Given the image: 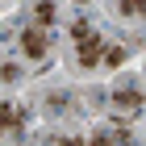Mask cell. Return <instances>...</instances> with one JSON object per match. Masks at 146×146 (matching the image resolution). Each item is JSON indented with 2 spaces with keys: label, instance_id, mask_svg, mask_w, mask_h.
Wrapping results in <instances>:
<instances>
[{
  "label": "cell",
  "instance_id": "obj_1",
  "mask_svg": "<svg viewBox=\"0 0 146 146\" xmlns=\"http://www.w3.org/2000/svg\"><path fill=\"white\" fill-rule=\"evenodd\" d=\"M71 46H75L79 71H100V67H121L125 63V50L113 46V42H104L88 21H79L75 29H71Z\"/></svg>",
  "mask_w": 146,
  "mask_h": 146
},
{
  "label": "cell",
  "instance_id": "obj_2",
  "mask_svg": "<svg viewBox=\"0 0 146 146\" xmlns=\"http://www.w3.org/2000/svg\"><path fill=\"white\" fill-rule=\"evenodd\" d=\"M109 109H113V117L134 121V117L146 113V92H142V88H117V92L109 96Z\"/></svg>",
  "mask_w": 146,
  "mask_h": 146
},
{
  "label": "cell",
  "instance_id": "obj_3",
  "mask_svg": "<svg viewBox=\"0 0 146 146\" xmlns=\"http://www.w3.org/2000/svg\"><path fill=\"white\" fill-rule=\"evenodd\" d=\"M50 42H54V34H50V25H25L21 34H17V46H21L29 58H42L46 50H50Z\"/></svg>",
  "mask_w": 146,
  "mask_h": 146
},
{
  "label": "cell",
  "instance_id": "obj_4",
  "mask_svg": "<svg viewBox=\"0 0 146 146\" xmlns=\"http://www.w3.org/2000/svg\"><path fill=\"white\" fill-rule=\"evenodd\" d=\"M21 129H25V109L13 104V100H0V142L4 138H17Z\"/></svg>",
  "mask_w": 146,
  "mask_h": 146
},
{
  "label": "cell",
  "instance_id": "obj_5",
  "mask_svg": "<svg viewBox=\"0 0 146 146\" xmlns=\"http://www.w3.org/2000/svg\"><path fill=\"white\" fill-rule=\"evenodd\" d=\"M88 146H138V142H134V134H129L125 125H104V129L92 134Z\"/></svg>",
  "mask_w": 146,
  "mask_h": 146
},
{
  "label": "cell",
  "instance_id": "obj_6",
  "mask_svg": "<svg viewBox=\"0 0 146 146\" xmlns=\"http://www.w3.org/2000/svg\"><path fill=\"white\" fill-rule=\"evenodd\" d=\"M113 13L117 17H146V0H113Z\"/></svg>",
  "mask_w": 146,
  "mask_h": 146
},
{
  "label": "cell",
  "instance_id": "obj_7",
  "mask_svg": "<svg viewBox=\"0 0 146 146\" xmlns=\"http://www.w3.org/2000/svg\"><path fill=\"white\" fill-rule=\"evenodd\" d=\"M21 79V67H13L9 58H0V84H17Z\"/></svg>",
  "mask_w": 146,
  "mask_h": 146
},
{
  "label": "cell",
  "instance_id": "obj_8",
  "mask_svg": "<svg viewBox=\"0 0 146 146\" xmlns=\"http://www.w3.org/2000/svg\"><path fill=\"white\" fill-rule=\"evenodd\" d=\"M34 21L38 25H50V21H54V4H50V0H42V4L34 9Z\"/></svg>",
  "mask_w": 146,
  "mask_h": 146
},
{
  "label": "cell",
  "instance_id": "obj_9",
  "mask_svg": "<svg viewBox=\"0 0 146 146\" xmlns=\"http://www.w3.org/2000/svg\"><path fill=\"white\" fill-rule=\"evenodd\" d=\"M46 146H84V138H75V134H50Z\"/></svg>",
  "mask_w": 146,
  "mask_h": 146
},
{
  "label": "cell",
  "instance_id": "obj_10",
  "mask_svg": "<svg viewBox=\"0 0 146 146\" xmlns=\"http://www.w3.org/2000/svg\"><path fill=\"white\" fill-rule=\"evenodd\" d=\"M0 4H9V0H0Z\"/></svg>",
  "mask_w": 146,
  "mask_h": 146
}]
</instances>
